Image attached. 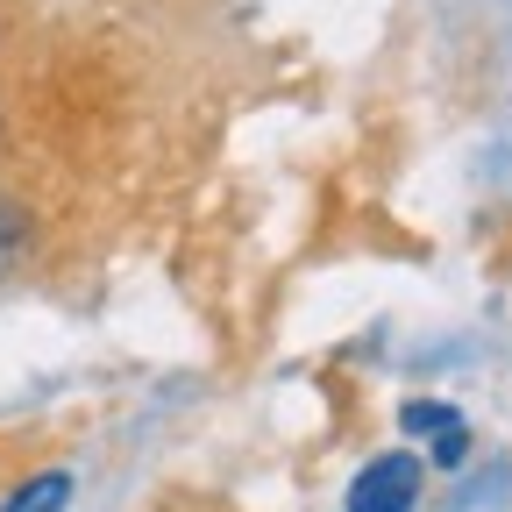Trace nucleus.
<instances>
[{"label":"nucleus","instance_id":"obj_1","mask_svg":"<svg viewBox=\"0 0 512 512\" xmlns=\"http://www.w3.org/2000/svg\"><path fill=\"white\" fill-rule=\"evenodd\" d=\"M427 491V463L413 456V448H384V456H370L342 498V512H413Z\"/></svg>","mask_w":512,"mask_h":512},{"label":"nucleus","instance_id":"obj_2","mask_svg":"<svg viewBox=\"0 0 512 512\" xmlns=\"http://www.w3.org/2000/svg\"><path fill=\"white\" fill-rule=\"evenodd\" d=\"M399 427L413 441H427V463L434 470H456L470 456V420H463V406H448V399H406L399 406Z\"/></svg>","mask_w":512,"mask_h":512},{"label":"nucleus","instance_id":"obj_3","mask_svg":"<svg viewBox=\"0 0 512 512\" xmlns=\"http://www.w3.org/2000/svg\"><path fill=\"white\" fill-rule=\"evenodd\" d=\"M72 491H79L72 470H36L0 498V512H72Z\"/></svg>","mask_w":512,"mask_h":512},{"label":"nucleus","instance_id":"obj_4","mask_svg":"<svg viewBox=\"0 0 512 512\" xmlns=\"http://www.w3.org/2000/svg\"><path fill=\"white\" fill-rule=\"evenodd\" d=\"M22 249H29V207L0 192V278H8V271L22 264Z\"/></svg>","mask_w":512,"mask_h":512}]
</instances>
